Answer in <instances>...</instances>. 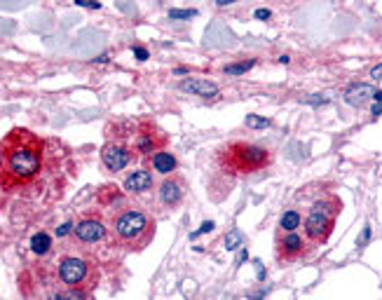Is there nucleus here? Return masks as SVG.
Instances as JSON below:
<instances>
[{"mask_svg":"<svg viewBox=\"0 0 382 300\" xmlns=\"http://www.w3.org/2000/svg\"><path fill=\"white\" fill-rule=\"evenodd\" d=\"M5 162L0 169V190L19 192L40 179L45 165V141L28 129L14 127L3 138Z\"/></svg>","mask_w":382,"mask_h":300,"instance_id":"nucleus-1","label":"nucleus"},{"mask_svg":"<svg viewBox=\"0 0 382 300\" xmlns=\"http://www.w3.org/2000/svg\"><path fill=\"white\" fill-rule=\"evenodd\" d=\"M111 235L113 242L125 251H143L155 237V218L134 206H125L113 216Z\"/></svg>","mask_w":382,"mask_h":300,"instance_id":"nucleus-2","label":"nucleus"},{"mask_svg":"<svg viewBox=\"0 0 382 300\" xmlns=\"http://www.w3.org/2000/svg\"><path fill=\"white\" fill-rule=\"evenodd\" d=\"M19 291L24 300H91L85 291L66 289L57 279V272L45 265L30 267L19 277Z\"/></svg>","mask_w":382,"mask_h":300,"instance_id":"nucleus-3","label":"nucleus"},{"mask_svg":"<svg viewBox=\"0 0 382 300\" xmlns=\"http://www.w3.org/2000/svg\"><path fill=\"white\" fill-rule=\"evenodd\" d=\"M272 165V152L249 141H230L218 150V167L227 174H256Z\"/></svg>","mask_w":382,"mask_h":300,"instance_id":"nucleus-4","label":"nucleus"},{"mask_svg":"<svg viewBox=\"0 0 382 300\" xmlns=\"http://www.w3.org/2000/svg\"><path fill=\"white\" fill-rule=\"evenodd\" d=\"M57 279L64 284L66 289L85 291L91 294L99 284V265L94 258L82 256V253H64L55 263Z\"/></svg>","mask_w":382,"mask_h":300,"instance_id":"nucleus-5","label":"nucleus"},{"mask_svg":"<svg viewBox=\"0 0 382 300\" xmlns=\"http://www.w3.org/2000/svg\"><path fill=\"white\" fill-rule=\"evenodd\" d=\"M342 209V202L338 197L328 195L324 199H319V202L312 204V209L308 213V218H305V240L308 244H324L328 237H331L333 228H335V218H338V213Z\"/></svg>","mask_w":382,"mask_h":300,"instance_id":"nucleus-6","label":"nucleus"},{"mask_svg":"<svg viewBox=\"0 0 382 300\" xmlns=\"http://www.w3.org/2000/svg\"><path fill=\"white\" fill-rule=\"evenodd\" d=\"M125 143L132 145L139 157H150V155H155L157 150L167 148L169 136H167L152 120H139L134 125V132H129V141H125Z\"/></svg>","mask_w":382,"mask_h":300,"instance_id":"nucleus-7","label":"nucleus"},{"mask_svg":"<svg viewBox=\"0 0 382 300\" xmlns=\"http://www.w3.org/2000/svg\"><path fill=\"white\" fill-rule=\"evenodd\" d=\"M139 157L134 152V148L125 141H118V138H108L101 148V165L106 172L111 174H118V172H125V169Z\"/></svg>","mask_w":382,"mask_h":300,"instance_id":"nucleus-8","label":"nucleus"},{"mask_svg":"<svg viewBox=\"0 0 382 300\" xmlns=\"http://www.w3.org/2000/svg\"><path fill=\"white\" fill-rule=\"evenodd\" d=\"M186 192H188L186 179L181 174H172L164 176V181L157 186L155 197L162 209H176V206L183 204V199H186Z\"/></svg>","mask_w":382,"mask_h":300,"instance_id":"nucleus-9","label":"nucleus"},{"mask_svg":"<svg viewBox=\"0 0 382 300\" xmlns=\"http://www.w3.org/2000/svg\"><path fill=\"white\" fill-rule=\"evenodd\" d=\"M108 237V226L103 223L101 216H94V213H87L73 226V240L80 244H101Z\"/></svg>","mask_w":382,"mask_h":300,"instance_id":"nucleus-10","label":"nucleus"},{"mask_svg":"<svg viewBox=\"0 0 382 300\" xmlns=\"http://www.w3.org/2000/svg\"><path fill=\"white\" fill-rule=\"evenodd\" d=\"M277 260L279 263H293L308 253V240L298 233H279L277 235Z\"/></svg>","mask_w":382,"mask_h":300,"instance_id":"nucleus-11","label":"nucleus"},{"mask_svg":"<svg viewBox=\"0 0 382 300\" xmlns=\"http://www.w3.org/2000/svg\"><path fill=\"white\" fill-rule=\"evenodd\" d=\"M125 192L127 195H134V197H143V195H150L155 190V176H152L148 169H134L125 176Z\"/></svg>","mask_w":382,"mask_h":300,"instance_id":"nucleus-12","label":"nucleus"},{"mask_svg":"<svg viewBox=\"0 0 382 300\" xmlns=\"http://www.w3.org/2000/svg\"><path fill=\"white\" fill-rule=\"evenodd\" d=\"M148 160V172L150 174H159V176H172V174H176V167H179V160L174 152L169 150H157L155 155H150L146 157Z\"/></svg>","mask_w":382,"mask_h":300,"instance_id":"nucleus-13","label":"nucleus"},{"mask_svg":"<svg viewBox=\"0 0 382 300\" xmlns=\"http://www.w3.org/2000/svg\"><path fill=\"white\" fill-rule=\"evenodd\" d=\"M181 89L183 91H190L195 96H216L218 94V87L209 80H197V78H190V80H183L181 82Z\"/></svg>","mask_w":382,"mask_h":300,"instance_id":"nucleus-14","label":"nucleus"},{"mask_svg":"<svg viewBox=\"0 0 382 300\" xmlns=\"http://www.w3.org/2000/svg\"><path fill=\"white\" fill-rule=\"evenodd\" d=\"M52 246H55V242H52V237L47 233H43V230L30 237V251H33L35 256L45 258L52 251Z\"/></svg>","mask_w":382,"mask_h":300,"instance_id":"nucleus-15","label":"nucleus"},{"mask_svg":"<svg viewBox=\"0 0 382 300\" xmlns=\"http://www.w3.org/2000/svg\"><path fill=\"white\" fill-rule=\"evenodd\" d=\"M300 213H298L296 209H288L281 213V218H279V233H296L298 228H300Z\"/></svg>","mask_w":382,"mask_h":300,"instance_id":"nucleus-16","label":"nucleus"},{"mask_svg":"<svg viewBox=\"0 0 382 300\" xmlns=\"http://www.w3.org/2000/svg\"><path fill=\"white\" fill-rule=\"evenodd\" d=\"M373 94H376V91H373L369 84H359V87L347 91V101L352 106H364L366 101H369V96H373Z\"/></svg>","mask_w":382,"mask_h":300,"instance_id":"nucleus-17","label":"nucleus"},{"mask_svg":"<svg viewBox=\"0 0 382 300\" xmlns=\"http://www.w3.org/2000/svg\"><path fill=\"white\" fill-rule=\"evenodd\" d=\"M242 240H244V237H242V233H240V230H232V233L225 237V246H227V249L232 251V249H237V246L242 244Z\"/></svg>","mask_w":382,"mask_h":300,"instance_id":"nucleus-18","label":"nucleus"},{"mask_svg":"<svg viewBox=\"0 0 382 300\" xmlns=\"http://www.w3.org/2000/svg\"><path fill=\"white\" fill-rule=\"evenodd\" d=\"M267 125H270V120L256 118V115H249L247 118V127H251V129H265Z\"/></svg>","mask_w":382,"mask_h":300,"instance_id":"nucleus-19","label":"nucleus"},{"mask_svg":"<svg viewBox=\"0 0 382 300\" xmlns=\"http://www.w3.org/2000/svg\"><path fill=\"white\" fill-rule=\"evenodd\" d=\"M251 66H254V61H247V64H237V66H225V73L237 75V73H244V71H249Z\"/></svg>","mask_w":382,"mask_h":300,"instance_id":"nucleus-20","label":"nucleus"},{"mask_svg":"<svg viewBox=\"0 0 382 300\" xmlns=\"http://www.w3.org/2000/svg\"><path fill=\"white\" fill-rule=\"evenodd\" d=\"M195 10H172L169 12V17L172 19H190V17H195Z\"/></svg>","mask_w":382,"mask_h":300,"instance_id":"nucleus-21","label":"nucleus"},{"mask_svg":"<svg viewBox=\"0 0 382 300\" xmlns=\"http://www.w3.org/2000/svg\"><path fill=\"white\" fill-rule=\"evenodd\" d=\"M68 233H73V223H64L61 228H57V237H66Z\"/></svg>","mask_w":382,"mask_h":300,"instance_id":"nucleus-22","label":"nucleus"},{"mask_svg":"<svg viewBox=\"0 0 382 300\" xmlns=\"http://www.w3.org/2000/svg\"><path fill=\"white\" fill-rule=\"evenodd\" d=\"M78 5H80V7H91V10H94V7H96V10L101 7L99 3H91V0H78Z\"/></svg>","mask_w":382,"mask_h":300,"instance_id":"nucleus-23","label":"nucleus"},{"mask_svg":"<svg viewBox=\"0 0 382 300\" xmlns=\"http://www.w3.org/2000/svg\"><path fill=\"white\" fill-rule=\"evenodd\" d=\"M213 228V223H204V226L197 230V233H193V237H197V235H202V233H206V230H211Z\"/></svg>","mask_w":382,"mask_h":300,"instance_id":"nucleus-24","label":"nucleus"},{"mask_svg":"<svg viewBox=\"0 0 382 300\" xmlns=\"http://www.w3.org/2000/svg\"><path fill=\"white\" fill-rule=\"evenodd\" d=\"M134 52H136V57H139V59H148V52L143 50V48H136Z\"/></svg>","mask_w":382,"mask_h":300,"instance_id":"nucleus-25","label":"nucleus"},{"mask_svg":"<svg viewBox=\"0 0 382 300\" xmlns=\"http://www.w3.org/2000/svg\"><path fill=\"white\" fill-rule=\"evenodd\" d=\"M3 162H5V145L0 141V169H3Z\"/></svg>","mask_w":382,"mask_h":300,"instance_id":"nucleus-26","label":"nucleus"},{"mask_svg":"<svg viewBox=\"0 0 382 300\" xmlns=\"http://www.w3.org/2000/svg\"><path fill=\"white\" fill-rule=\"evenodd\" d=\"M256 17L258 19H267V17H270V12H267V10H256Z\"/></svg>","mask_w":382,"mask_h":300,"instance_id":"nucleus-27","label":"nucleus"},{"mask_svg":"<svg viewBox=\"0 0 382 300\" xmlns=\"http://www.w3.org/2000/svg\"><path fill=\"white\" fill-rule=\"evenodd\" d=\"M373 78H380V64L373 68Z\"/></svg>","mask_w":382,"mask_h":300,"instance_id":"nucleus-28","label":"nucleus"}]
</instances>
